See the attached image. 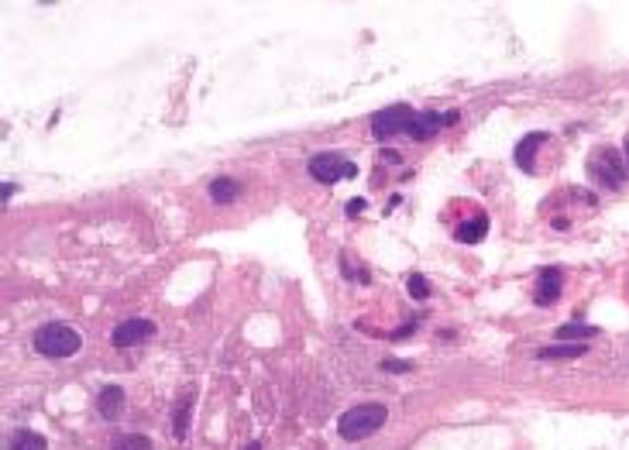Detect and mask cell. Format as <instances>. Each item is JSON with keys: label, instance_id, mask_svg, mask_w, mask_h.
<instances>
[{"label": "cell", "instance_id": "obj_6", "mask_svg": "<svg viewBox=\"0 0 629 450\" xmlns=\"http://www.w3.org/2000/svg\"><path fill=\"white\" fill-rule=\"evenodd\" d=\"M152 334H155V323H152V320H124V323L114 327L110 341H114V347H134V344H145Z\"/></svg>", "mask_w": 629, "mask_h": 450}, {"label": "cell", "instance_id": "obj_1", "mask_svg": "<svg viewBox=\"0 0 629 450\" xmlns=\"http://www.w3.org/2000/svg\"><path fill=\"white\" fill-rule=\"evenodd\" d=\"M389 420V413H386V406L382 402H362V406H354V409H347L341 416V423H338V433H341L344 440H365L371 433H378L382 426Z\"/></svg>", "mask_w": 629, "mask_h": 450}, {"label": "cell", "instance_id": "obj_16", "mask_svg": "<svg viewBox=\"0 0 629 450\" xmlns=\"http://www.w3.org/2000/svg\"><path fill=\"white\" fill-rule=\"evenodd\" d=\"M114 450H152V440L141 433H124V437H117Z\"/></svg>", "mask_w": 629, "mask_h": 450}, {"label": "cell", "instance_id": "obj_12", "mask_svg": "<svg viewBox=\"0 0 629 450\" xmlns=\"http://www.w3.org/2000/svg\"><path fill=\"white\" fill-rule=\"evenodd\" d=\"M7 450H49V444H45V437L35 433V430H18V433L11 437V447Z\"/></svg>", "mask_w": 629, "mask_h": 450}, {"label": "cell", "instance_id": "obj_21", "mask_svg": "<svg viewBox=\"0 0 629 450\" xmlns=\"http://www.w3.org/2000/svg\"><path fill=\"white\" fill-rule=\"evenodd\" d=\"M244 450H262V447H259V444H248V447H244Z\"/></svg>", "mask_w": 629, "mask_h": 450}, {"label": "cell", "instance_id": "obj_3", "mask_svg": "<svg viewBox=\"0 0 629 450\" xmlns=\"http://www.w3.org/2000/svg\"><path fill=\"white\" fill-rule=\"evenodd\" d=\"M588 176L605 189H619L626 179V165H623L616 148H595L588 155Z\"/></svg>", "mask_w": 629, "mask_h": 450}, {"label": "cell", "instance_id": "obj_4", "mask_svg": "<svg viewBox=\"0 0 629 450\" xmlns=\"http://www.w3.org/2000/svg\"><path fill=\"white\" fill-rule=\"evenodd\" d=\"M413 117H417V110H413V107H406V104L386 107V110H378V114H375V121H371V134H375L378 141L395 138V134H410Z\"/></svg>", "mask_w": 629, "mask_h": 450}, {"label": "cell", "instance_id": "obj_13", "mask_svg": "<svg viewBox=\"0 0 629 450\" xmlns=\"http://www.w3.org/2000/svg\"><path fill=\"white\" fill-rule=\"evenodd\" d=\"M485 231H489V220H485V217H474V220L458 227V241H461V244H478V241L485 238Z\"/></svg>", "mask_w": 629, "mask_h": 450}, {"label": "cell", "instance_id": "obj_9", "mask_svg": "<svg viewBox=\"0 0 629 450\" xmlns=\"http://www.w3.org/2000/svg\"><path fill=\"white\" fill-rule=\"evenodd\" d=\"M561 282H564V279H561L557 268H544V272H540V282H537V303H540V306H551L553 299L561 296Z\"/></svg>", "mask_w": 629, "mask_h": 450}, {"label": "cell", "instance_id": "obj_5", "mask_svg": "<svg viewBox=\"0 0 629 450\" xmlns=\"http://www.w3.org/2000/svg\"><path fill=\"white\" fill-rule=\"evenodd\" d=\"M310 176H314L316 183H338V179H351V176H358V169H354V162H347L344 155H334V152H327V155H314L310 159Z\"/></svg>", "mask_w": 629, "mask_h": 450}, {"label": "cell", "instance_id": "obj_15", "mask_svg": "<svg viewBox=\"0 0 629 450\" xmlns=\"http://www.w3.org/2000/svg\"><path fill=\"white\" fill-rule=\"evenodd\" d=\"M210 196H213V203H235V196H237V183L235 179H217V183L210 186Z\"/></svg>", "mask_w": 629, "mask_h": 450}, {"label": "cell", "instance_id": "obj_2", "mask_svg": "<svg viewBox=\"0 0 629 450\" xmlns=\"http://www.w3.org/2000/svg\"><path fill=\"white\" fill-rule=\"evenodd\" d=\"M79 334L66 323H45L38 334H35V351L45 354V358H73L79 351Z\"/></svg>", "mask_w": 629, "mask_h": 450}, {"label": "cell", "instance_id": "obj_18", "mask_svg": "<svg viewBox=\"0 0 629 450\" xmlns=\"http://www.w3.org/2000/svg\"><path fill=\"white\" fill-rule=\"evenodd\" d=\"M406 286H410V292H413L417 299H426V296H430V286H426V279H423V275H410V279H406Z\"/></svg>", "mask_w": 629, "mask_h": 450}, {"label": "cell", "instance_id": "obj_8", "mask_svg": "<svg viewBox=\"0 0 629 450\" xmlns=\"http://www.w3.org/2000/svg\"><path fill=\"white\" fill-rule=\"evenodd\" d=\"M540 145H547V134H540V131L526 134L523 141L516 145V165H520L523 172H533V169H537L533 155H537V148H540Z\"/></svg>", "mask_w": 629, "mask_h": 450}, {"label": "cell", "instance_id": "obj_20", "mask_svg": "<svg viewBox=\"0 0 629 450\" xmlns=\"http://www.w3.org/2000/svg\"><path fill=\"white\" fill-rule=\"evenodd\" d=\"M382 368H386V371H406V368H410V365H402V361H386Z\"/></svg>", "mask_w": 629, "mask_h": 450}, {"label": "cell", "instance_id": "obj_7", "mask_svg": "<svg viewBox=\"0 0 629 450\" xmlns=\"http://www.w3.org/2000/svg\"><path fill=\"white\" fill-rule=\"evenodd\" d=\"M458 121V114L450 110L444 117H437V114H417L413 117V124H410V138H417V141H426V138H434V134L441 131L444 124H454Z\"/></svg>", "mask_w": 629, "mask_h": 450}, {"label": "cell", "instance_id": "obj_17", "mask_svg": "<svg viewBox=\"0 0 629 450\" xmlns=\"http://www.w3.org/2000/svg\"><path fill=\"white\" fill-rule=\"evenodd\" d=\"M599 330L595 327H581V323H568V327H557V341H568V337H595Z\"/></svg>", "mask_w": 629, "mask_h": 450}, {"label": "cell", "instance_id": "obj_11", "mask_svg": "<svg viewBox=\"0 0 629 450\" xmlns=\"http://www.w3.org/2000/svg\"><path fill=\"white\" fill-rule=\"evenodd\" d=\"M189 413H193V392H186L179 402H176V413H172V433L183 440L186 430H189Z\"/></svg>", "mask_w": 629, "mask_h": 450}, {"label": "cell", "instance_id": "obj_14", "mask_svg": "<svg viewBox=\"0 0 629 450\" xmlns=\"http://www.w3.org/2000/svg\"><path fill=\"white\" fill-rule=\"evenodd\" d=\"M585 351H588L585 344H553V347L537 351V358H540V361H557V358H581Z\"/></svg>", "mask_w": 629, "mask_h": 450}, {"label": "cell", "instance_id": "obj_19", "mask_svg": "<svg viewBox=\"0 0 629 450\" xmlns=\"http://www.w3.org/2000/svg\"><path fill=\"white\" fill-rule=\"evenodd\" d=\"M362 210H365V200H351L347 203V217H358Z\"/></svg>", "mask_w": 629, "mask_h": 450}, {"label": "cell", "instance_id": "obj_22", "mask_svg": "<svg viewBox=\"0 0 629 450\" xmlns=\"http://www.w3.org/2000/svg\"><path fill=\"white\" fill-rule=\"evenodd\" d=\"M626 155H629V138H626Z\"/></svg>", "mask_w": 629, "mask_h": 450}, {"label": "cell", "instance_id": "obj_10", "mask_svg": "<svg viewBox=\"0 0 629 450\" xmlns=\"http://www.w3.org/2000/svg\"><path fill=\"white\" fill-rule=\"evenodd\" d=\"M97 409H100L104 420L121 416V409H124V392H121L117 385H107L104 392H100V399H97Z\"/></svg>", "mask_w": 629, "mask_h": 450}]
</instances>
